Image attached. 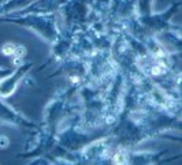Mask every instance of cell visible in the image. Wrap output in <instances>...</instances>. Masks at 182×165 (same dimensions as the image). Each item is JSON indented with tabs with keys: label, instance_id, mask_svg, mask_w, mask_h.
I'll return each mask as SVG.
<instances>
[{
	"label": "cell",
	"instance_id": "1",
	"mask_svg": "<svg viewBox=\"0 0 182 165\" xmlns=\"http://www.w3.org/2000/svg\"><path fill=\"white\" fill-rule=\"evenodd\" d=\"M14 51H15V45L11 44V42H7V44L3 45V48H2V53L6 56H11L14 55Z\"/></svg>",
	"mask_w": 182,
	"mask_h": 165
},
{
	"label": "cell",
	"instance_id": "2",
	"mask_svg": "<svg viewBox=\"0 0 182 165\" xmlns=\"http://www.w3.org/2000/svg\"><path fill=\"white\" fill-rule=\"evenodd\" d=\"M25 52H26V49H25L23 45H17V47H15V51H14V55L17 56V58H22V56L25 55Z\"/></svg>",
	"mask_w": 182,
	"mask_h": 165
},
{
	"label": "cell",
	"instance_id": "3",
	"mask_svg": "<svg viewBox=\"0 0 182 165\" xmlns=\"http://www.w3.org/2000/svg\"><path fill=\"white\" fill-rule=\"evenodd\" d=\"M10 146V139L4 135H0V150L2 149H7Z\"/></svg>",
	"mask_w": 182,
	"mask_h": 165
},
{
	"label": "cell",
	"instance_id": "4",
	"mask_svg": "<svg viewBox=\"0 0 182 165\" xmlns=\"http://www.w3.org/2000/svg\"><path fill=\"white\" fill-rule=\"evenodd\" d=\"M162 68H160V67L159 66H155L153 67V68H152V74H153V75H159V74H162Z\"/></svg>",
	"mask_w": 182,
	"mask_h": 165
},
{
	"label": "cell",
	"instance_id": "5",
	"mask_svg": "<svg viewBox=\"0 0 182 165\" xmlns=\"http://www.w3.org/2000/svg\"><path fill=\"white\" fill-rule=\"evenodd\" d=\"M14 64H17V66H21V64H22V61H21V58H17L14 60Z\"/></svg>",
	"mask_w": 182,
	"mask_h": 165
}]
</instances>
